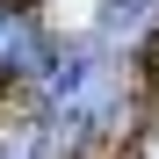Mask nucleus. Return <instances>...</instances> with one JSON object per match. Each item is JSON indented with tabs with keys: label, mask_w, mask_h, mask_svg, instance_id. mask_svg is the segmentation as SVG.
<instances>
[{
	"label": "nucleus",
	"mask_w": 159,
	"mask_h": 159,
	"mask_svg": "<svg viewBox=\"0 0 159 159\" xmlns=\"http://www.w3.org/2000/svg\"><path fill=\"white\" fill-rule=\"evenodd\" d=\"M43 65V43H36V29L22 15H7L0 7V72H36Z\"/></svg>",
	"instance_id": "obj_1"
}]
</instances>
